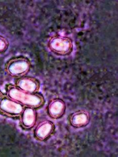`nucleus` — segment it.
<instances>
[{"instance_id": "f257e3e1", "label": "nucleus", "mask_w": 118, "mask_h": 157, "mask_svg": "<svg viewBox=\"0 0 118 157\" xmlns=\"http://www.w3.org/2000/svg\"><path fill=\"white\" fill-rule=\"evenodd\" d=\"M6 90L7 96L25 107H32L37 109L42 107L45 104V98L39 93H28L20 89L13 84L8 85Z\"/></svg>"}, {"instance_id": "f03ea898", "label": "nucleus", "mask_w": 118, "mask_h": 157, "mask_svg": "<svg viewBox=\"0 0 118 157\" xmlns=\"http://www.w3.org/2000/svg\"><path fill=\"white\" fill-rule=\"evenodd\" d=\"M32 63L26 57L13 58L7 62L5 70L9 76L18 78L26 76L30 71Z\"/></svg>"}, {"instance_id": "7ed1b4c3", "label": "nucleus", "mask_w": 118, "mask_h": 157, "mask_svg": "<svg viewBox=\"0 0 118 157\" xmlns=\"http://www.w3.org/2000/svg\"><path fill=\"white\" fill-rule=\"evenodd\" d=\"M47 45L51 52L61 56L69 55L73 50V41L65 36L57 35L51 37Z\"/></svg>"}, {"instance_id": "20e7f679", "label": "nucleus", "mask_w": 118, "mask_h": 157, "mask_svg": "<svg viewBox=\"0 0 118 157\" xmlns=\"http://www.w3.org/2000/svg\"><path fill=\"white\" fill-rule=\"evenodd\" d=\"M25 106L6 94L0 101V113L10 118H19Z\"/></svg>"}, {"instance_id": "39448f33", "label": "nucleus", "mask_w": 118, "mask_h": 157, "mask_svg": "<svg viewBox=\"0 0 118 157\" xmlns=\"http://www.w3.org/2000/svg\"><path fill=\"white\" fill-rule=\"evenodd\" d=\"M14 85L22 90L28 93H37L41 89V83L38 79L30 76H24L16 78Z\"/></svg>"}, {"instance_id": "423d86ee", "label": "nucleus", "mask_w": 118, "mask_h": 157, "mask_svg": "<svg viewBox=\"0 0 118 157\" xmlns=\"http://www.w3.org/2000/svg\"><path fill=\"white\" fill-rule=\"evenodd\" d=\"M55 130V125L51 121L45 120L37 124L34 130V136L37 140L44 141L53 135Z\"/></svg>"}, {"instance_id": "0eeeda50", "label": "nucleus", "mask_w": 118, "mask_h": 157, "mask_svg": "<svg viewBox=\"0 0 118 157\" xmlns=\"http://www.w3.org/2000/svg\"><path fill=\"white\" fill-rule=\"evenodd\" d=\"M37 117V109L32 107H25L19 117L21 126L25 130L31 129L36 125Z\"/></svg>"}, {"instance_id": "6e6552de", "label": "nucleus", "mask_w": 118, "mask_h": 157, "mask_svg": "<svg viewBox=\"0 0 118 157\" xmlns=\"http://www.w3.org/2000/svg\"><path fill=\"white\" fill-rule=\"evenodd\" d=\"M66 108L65 102L61 98H53L49 101L47 105V113L53 119H59L65 115Z\"/></svg>"}, {"instance_id": "1a4fd4ad", "label": "nucleus", "mask_w": 118, "mask_h": 157, "mask_svg": "<svg viewBox=\"0 0 118 157\" xmlns=\"http://www.w3.org/2000/svg\"><path fill=\"white\" fill-rule=\"evenodd\" d=\"M90 121V114L86 110H77L72 113L69 118L70 124L75 128L86 127Z\"/></svg>"}, {"instance_id": "9d476101", "label": "nucleus", "mask_w": 118, "mask_h": 157, "mask_svg": "<svg viewBox=\"0 0 118 157\" xmlns=\"http://www.w3.org/2000/svg\"><path fill=\"white\" fill-rule=\"evenodd\" d=\"M9 46V42L7 38L0 35V53L7 51Z\"/></svg>"}, {"instance_id": "9b49d317", "label": "nucleus", "mask_w": 118, "mask_h": 157, "mask_svg": "<svg viewBox=\"0 0 118 157\" xmlns=\"http://www.w3.org/2000/svg\"><path fill=\"white\" fill-rule=\"evenodd\" d=\"M5 94L3 92H2L1 90H0V101H1L2 99L3 98V97L5 96Z\"/></svg>"}]
</instances>
